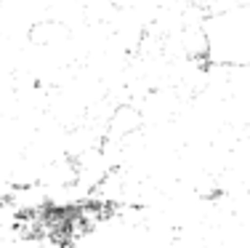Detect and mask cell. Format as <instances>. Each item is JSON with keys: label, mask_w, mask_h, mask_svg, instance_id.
I'll list each match as a JSON object with an SVG mask.
<instances>
[{"label": "cell", "mask_w": 250, "mask_h": 248, "mask_svg": "<svg viewBox=\"0 0 250 248\" xmlns=\"http://www.w3.org/2000/svg\"><path fill=\"white\" fill-rule=\"evenodd\" d=\"M205 54L216 64L248 67L250 64V3H240L210 16L205 29Z\"/></svg>", "instance_id": "6da1fadb"}]
</instances>
